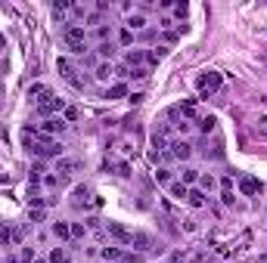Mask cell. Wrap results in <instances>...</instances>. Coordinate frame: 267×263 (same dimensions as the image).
I'll return each mask as SVG.
<instances>
[{
	"label": "cell",
	"instance_id": "1",
	"mask_svg": "<svg viewBox=\"0 0 267 263\" xmlns=\"http://www.w3.org/2000/svg\"><path fill=\"white\" fill-rule=\"evenodd\" d=\"M22 142H25V149L31 155H37V158H62V142L59 139H53V136H44L41 130H31V127H25V133H22Z\"/></svg>",
	"mask_w": 267,
	"mask_h": 263
},
{
	"label": "cell",
	"instance_id": "32",
	"mask_svg": "<svg viewBox=\"0 0 267 263\" xmlns=\"http://www.w3.org/2000/svg\"><path fill=\"white\" fill-rule=\"evenodd\" d=\"M44 93H50V90H47L44 84H34V87L28 90V96H31V99H34V96H44Z\"/></svg>",
	"mask_w": 267,
	"mask_h": 263
},
{
	"label": "cell",
	"instance_id": "12",
	"mask_svg": "<svg viewBox=\"0 0 267 263\" xmlns=\"http://www.w3.org/2000/svg\"><path fill=\"white\" fill-rule=\"evenodd\" d=\"M239 192L242 195H255V192H261V183L255 177H239Z\"/></svg>",
	"mask_w": 267,
	"mask_h": 263
},
{
	"label": "cell",
	"instance_id": "21",
	"mask_svg": "<svg viewBox=\"0 0 267 263\" xmlns=\"http://www.w3.org/2000/svg\"><path fill=\"white\" fill-rule=\"evenodd\" d=\"M214 124H217V121H214V115H205V118H199V121H196V127H199L202 133H211V130H214Z\"/></svg>",
	"mask_w": 267,
	"mask_h": 263
},
{
	"label": "cell",
	"instance_id": "13",
	"mask_svg": "<svg viewBox=\"0 0 267 263\" xmlns=\"http://www.w3.org/2000/svg\"><path fill=\"white\" fill-rule=\"evenodd\" d=\"M205 201H208V195H205L202 189H196V186L186 192V204H189V208H205Z\"/></svg>",
	"mask_w": 267,
	"mask_h": 263
},
{
	"label": "cell",
	"instance_id": "30",
	"mask_svg": "<svg viewBox=\"0 0 267 263\" xmlns=\"http://www.w3.org/2000/svg\"><path fill=\"white\" fill-rule=\"evenodd\" d=\"M146 74H149L146 68H131V71H128V78H134V81H143Z\"/></svg>",
	"mask_w": 267,
	"mask_h": 263
},
{
	"label": "cell",
	"instance_id": "24",
	"mask_svg": "<svg viewBox=\"0 0 267 263\" xmlns=\"http://www.w3.org/2000/svg\"><path fill=\"white\" fill-rule=\"evenodd\" d=\"M96 50H100V56H103V59H112V56H115V44H112V41H103Z\"/></svg>",
	"mask_w": 267,
	"mask_h": 263
},
{
	"label": "cell",
	"instance_id": "35",
	"mask_svg": "<svg viewBox=\"0 0 267 263\" xmlns=\"http://www.w3.org/2000/svg\"><path fill=\"white\" fill-rule=\"evenodd\" d=\"M115 170H118V177H128V173H131V167H128V164H115Z\"/></svg>",
	"mask_w": 267,
	"mask_h": 263
},
{
	"label": "cell",
	"instance_id": "37",
	"mask_svg": "<svg viewBox=\"0 0 267 263\" xmlns=\"http://www.w3.org/2000/svg\"><path fill=\"white\" fill-rule=\"evenodd\" d=\"M7 47V41H4V34H0V50H4Z\"/></svg>",
	"mask_w": 267,
	"mask_h": 263
},
{
	"label": "cell",
	"instance_id": "14",
	"mask_svg": "<svg viewBox=\"0 0 267 263\" xmlns=\"http://www.w3.org/2000/svg\"><path fill=\"white\" fill-rule=\"evenodd\" d=\"M50 229H53V236H56L59 242H68V239H71V223H65V220H56Z\"/></svg>",
	"mask_w": 267,
	"mask_h": 263
},
{
	"label": "cell",
	"instance_id": "11",
	"mask_svg": "<svg viewBox=\"0 0 267 263\" xmlns=\"http://www.w3.org/2000/svg\"><path fill=\"white\" fill-rule=\"evenodd\" d=\"M196 189H202L205 195H211V192L217 189V180H214V173H199V183H196Z\"/></svg>",
	"mask_w": 267,
	"mask_h": 263
},
{
	"label": "cell",
	"instance_id": "23",
	"mask_svg": "<svg viewBox=\"0 0 267 263\" xmlns=\"http://www.w3.org/2000/svg\"><path fill=\"white\" fill-rule=\"evenodd\" d=\"M13 242V226L10 223H0V245H10Z\"/></svg>",
	"mask_w": 267,
	"mask_h": 263
},
{
	"label": "cell",
	"instance_id": "31",
	"mask_svg": "<svg viewBox=\"0 0 267 263\" xmlns=\"http://www.w3.org/2000/svg\"><path fill=\"white\" fill-rule=\"evenodd\" d=\"M31 260H37V257H34V248L25 245V248H22V263H31Z\"/></svg>",
	"mask_w": 267,
	"mask_h": 263
},
{
	"label": "cell",
	"instance_id": "19",
	"mask_svg": "<svg viewBox=\"0 0 267 263\" xmlns=\"http://www.w3.org/2000/svg\"><path fill=\"white\" fill-rule=\"evenodd\" d=\"M168 192H171L174 198H180V201H186V192H189V189H186V186H183L180 180H174V183L168 186Z\"/></svg>",
	"mask_w": 267,
	"mask_h": 263
},
{
	"label": "cell",
	"instance_id": "33",
	"mask_svg": "<svg viewBox=\"0 0 267 263\" xmlns=\"http://www.w3.org/2000/svg\"><path fill=\"white\" fill-rule=\"evenodd\" d=\"M186 13H189L186 4H177V7H174V16H177V19H186Z\"/></svg>",
	"mask_w": 267,
	"mask_h": 263
},
{
	"label": "cell",
	"instance_id": "34",
	"mask_svg": "<svg viewBox=\"0 0 267 263\" xmlns=\"http://www.w3.org/2000/svg\"><path fill=\"white\" fill-rule=\"evenodd\" d=\"M65 10H68L65 4H56V7H53V16H56V19H62V16H65Z\"/></svg>",
	"mask_w": 267,
	"mask_h": 263
},
{
	"label": "cell",
	"instance_id": "4",
	"mask_svg": "<svg viewBox=\"0 0 267 263\" xmlns=\"http://www.w3.org/2000/svg\"><path fill=\"white\" fill-rule=\"evenodd\" d=\"M62 108H65V102H62L59 96H53V90H50V93H44L41 99H37V111H41L44 118H53L56 111H62Z\"/></svg>",
	"mask_w": 267,
	"mask_h": 263
},
{
	"label": "cell",
	"instance_id": "28",
	"mask_svg": "<svg viewBox=\"0 0 267 263\" xmlns=\"http://www.w3.org/2000/svg\"><path fill=\"white\" fill-rule=\"evenodd\" d=\"M118 41H122V47H131V44H134V31H131V28H122Z\"/></svg>",
	"mask_w": 267,
	"mask_h": 263
},
{
	"label": "cell",
	"instance_id": "10",
	"mask_svg": "<svg viewBox=\"0 0 267 263\" xmlns=\"http://www.w3.org/2000/svg\"><path fill=\"white\" fill-rule=\"evenodd\" d=\"M90 198H93V192L87 189V186H75V189H71V204H90Z\"/></svg>",
	"mask_w": 267,
	"mask_h": 263
},
{
	"label": "cell",
	"instance_id": "2",
	"mask_svg": "<svg viewBox=\"0 0 267 263\" xmlns=\"http://www.w3.org/2000/svg\"><path fill=\"white\" fill-rule=\"evenodd\" d=\"M62 41H65V47H68L75 56H84V53H87V31H84L81 25H65V28H62Z\"/></svg>",
	"mask_w": 267,
	"mask_h": 263
},
{
	"label": "cell",
	"instance_id": "22",
	"mask_svg": "<svg viewBox=\"0 0 267 263\" xmlns=\"http://www.w3.org/2000/svg\"><path fill=\"white\" fill-rule=\"evenodd\" d=\"M156 180H159L162 186H171V183H174V173H171L168 167H159V170H156Z\"/></svg>",
	"mask_w": 267,
	"mask_h": 263
},
{
	"label": "cell",
	"instance_id": "29",
	"mask_svg": "<svg viewBox=\"0 0 267 263\" xmlns=\"http://www.w3.org/2000/svg\"><path fill=\"white\" fill-rule=\"evenodd\" d=\"M84 232H87L84 223H71V239H84Z\"/></svg>",
	"mask_w": 267,
	"mask_h": 263
},
{
	"label": "cell",
	"instance_id": "27",
	"mask_svg": "<svg viewBox=\"0 0 267 263\" xmlns=\"http://www.w3.org/2000/svg\"><path fill=\"white\" fill-rule=\"evenodd\" d=\"M165 53H168L165 47H156V50H152V53H146V62H152V65H156L159 59H165Z\"/></svg>",
	"mask_w": 267,
	"mask_h": 263
},
{
	"label": "cell",
	"instance_id": "6",
	"mask_svg": "<svg viewBox=\"0 0 267 263\" xmlns=\"http://www.w3.org/2000/svg\"><path fill=\"white\" fill-rule=\"evenodd\" d=\"M168 152H171V158H177V161H189V158H193V145H189L186 139H171V142H168Z\"/></svg>",
	"mask_w": 267,
	"mask_h": 263
},
{
	"label": "cell",
	"instance_id": "36",
	"mask_svg": "<svg viewBox=\"0 0 267 263\" xmlns=\"http://www.w3.org/2000/svg\"><path fill=\"white\" fill-rule=\"evenodd\" d=\"M171 25H174V22H171L168 16H162V19H159V28H171Z\"/></svg>",
	"mask_w": 267,
	"mask_h": 263
},
{
	"label": "cell",
	"instance_id": "5",
	"mask_svg": "<svg viewBox=\"0 0 267 263\" xmlns=\"http://www.w3.org/2000/svg\"><path fill=\"white\" fill-rule=\"evenodd\" d=\"M106 232L115 239L118 245H134V232H131L128 226H122V223H115V220H109V223H106Z\"/></svg>",
	"mask_w": 267,
	"mask_h": 263
},
{
	"label": "cell",
	"instance_id": "17",
	"mask_svg": "<svg viewBox=\"0 0 267 263\" xmlns=\"http://www.w3.org/2000/svg\"><path fill=\"white\" fill-rule=\"evenodd\" d=\"M125 62H128V68H143V62H146V50H128Z\"/></svg>",
	"mask_w": 267,
	"mask_h": 263
},
{
	"label": "cell",
	"instance_id": "26",
	"mask_svg": "<svg viewBox=\"0 0 267 263\" xmlns=\"http://www.w3.org/2000/svg\"><path fill=\"white\" fill-rule=\"evenodd\" d=\"M50 263H68L65 248H53V251H50Z\"/></svg>",
	"mask_w": 267,
	"mask_h": 263
},
{
	"label": "cell",
	"instance_id": "3",
	"mask_svg": "<svg viewBox=\"0 0 267 263\" xmlns=\"http://www.w3.org/2000/svg\"><path fill=\"white\" fill-rule=\"evenodd\" d=\"M221 81H224V74H221V71H202L199 78H196V90H199V96L208 99L211 93H217V90H221Z\"/></svg>",
	"mask_w": 267,
	"mask_h": 263
},
{
	"label": "cell",
	"instance_id": "20",
	"mask_svg": "<svg viewBox=\"0 0 267 263\" xmlns=\"http://www.w3.org/2000/svg\"><path fill=\"white\" fill-rule=\"evenodd\" d=\"M128 93V84H112L109 90H106V99H122Z\"/></svg>",
	"mask_w": 267,
	"mask_h": 263
},
{
	"label": "cell",
	"instance_id": "7",
	"mask_svg": "<svg viewBox=\"0 0 267 263\" xmlns=\"http://www.w3.org/2000/svg\"><path fill=\"white\" fill-rule=\"evenodd\" d=\"M37 130H41V133H44V136H53V139H56V136H59V133H62V130H65V121H62V118H56V115H53V118H44V121H41V124H37Z\"/></svg>",
	"mask_w": 267,
	"mask_h": 263
},
{
	"label": "cell",
	"instance_id": "9",
	"mask_svg": "<svg viewBox=\"0 0 267 263\" xmlns=\"http://www.w3.org/2000/svg\"><path fill=\"white\" fill-rule=\"evenodd\" d=\"M56 71L62 74V78H65V81H68L71 87H78V90H81V81L75 78V68H71V62H68L65 56H62V59H56Z\"/></svg>",
	"mask_w": 267,
	"mask_h": 263
},
{
	"label": "cell",
	"instance_id": "16",
	"mask_svg": "<svg viewBox=\"0 0 267 263\" xmlns=\"http://www.w3.org/2000/svg\"><path fill=\"white\" fill-rule=\"evenodd\" d=\"M221 201H224L227 208L233 204V180H230V177H224V180H221Z\"/></svg>",
	"mask_w": 267,
	"mask_h": 263
},
{
	"label": "cell",
	"instance_id": "8",
	"mask_svg": "<svg viewBox=\"0 0 267 263\" xmlns=\"http://www.w3.org/2000/svg\"><path fill=\"white\" fill-rule=\"evenodd\" d=\"M78 167H81V161H71V158H56V170H53V173H56L59 180H68V177H71L75 170H78Z\"/></svg>",
	"mask_w": 267,
	"mask_h": 263
},
{
	"label": "cell",
	"instance_id": "15",
	"mask_svg": "<svg viewBox=\"0 0 267 263\" xmlns=\"http://www.w3.org/2000/svg\"><path fill=\"white\" fill-rule=\"evenodd\" d=\"M199 173H202V170H196V167H183V170H180V183L186 186V189H193V186L199 183Z\"/></svg>",
	"mask_w": 267,
	"mask_h": 263
},
{
	"label": "cell",
	"instance_id": "25",
	"mask_svg": "<svg viewBox=\"0 0 267 263\" xmlns=\"http://www.w3.org/2000/svg\"><path fill=\"white\" fill-rule=\"evenodd\" d=\"M143 25H146V19L137 13V16H128V25H125V28H131V31H140Z\"/></svg>",
	"mask_w": 267,
	"mask_h": 263
},
{
	"label": "cell",
	"instance_id": "18",
	"mask_svg": "<svg viewBox=\"0 0 267 263\" xmlns=\"http://www.w3.org/2000/svg\"><path fill=\"white\" fill-rule=\"evenodd\" d=\"M112 74H115V65H112V62H100V65L93 68V78H96V81H109Z\"/></svg>",
	"mask_w": 267,
	"mask_h": 263
}]
</instances>
